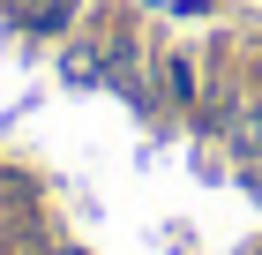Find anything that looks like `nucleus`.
<instances>
[{
	"instance_id": "1",
	"label": "nucleus",
	"mask_w": 262,
	"mask_h": 255,
	"mask_svg": "<svg viewBox=\"0 0 262 255\" xmlns=\"http://www.w3.org/2000/svg\"><path fill=\"white\" fill-rule=\"evenodd\" d=\"M75 23V0H38L30 8V30H68Z\"/></svg>"
},
{
	"instance_id": "2",
	"label": "nucleus",
	"mask_w": 262,
	"mask_h": 255,
	"mask_svg": "<svg viewBox=\"0 0 262 255\" xmlns=\"http://www.w3.org/2000/svg\"><path fill=\"white\" fill-rule=\"evenodd\" d=\"M68 75H75V83L105 75V53H98V45H75V53H68Z\"/></svg>"
},
{
	"instance_id": "3",
	"label": "nucleus",
	"mask_w": 262,
	"mask_h": 255,
	"mask_svg": "<svg viewBox=\"0 0 262 255\" xmlns=\"http://www.w3.org/2000/svg\"><path fill=\"white\" fill-rule=\"evenodd\" d=\"M165 83H172V98H195V68H187V60H172V68H165Z\"/></svg>"
},
{
	"instance_id": "4",
	"label": "nucleus",
	"mask_w": 262,
	"mask_h": 255,
	"mask_svg": "<svg viewBox=\"0 0 262 255\" xmlns=\"http://www.w3.org/2000/svg\"><path fill=\"white\" fill-rule=\"evenodd\" d=\"M60 255H82V248H60Z\"/></svg>"
}]
</instances>
